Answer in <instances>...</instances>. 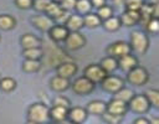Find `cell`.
<instances>
[{
    "mask_svg": "<svg viewBox=\"0 0 159 124\" xmlns=\"http://www.w3.org/2000/svg\"><path fill=\"white\" fill-rule=\"evenodd\" d=\"M41 62L37 60H25L22 62V69L27 73H35L37 71H40L41 68Z\"/></svg>",
    "mask_w": 159,
    "mask_h": 124,
    "instance_id": "cell-26",
    "label": "cell"
},
{
    "mask_svg": "<svg viewBox=\"0 0 159 124\" xmlns=\"http://www.w3.org/2000/svg\"><path fill=\"white\" fill-rule=\"evenodd\" d=\"M129 46H130L132 51H134L139 55H143L147 52V50L149 47V38L142 31H133L130 33Z\"/></svg>",
    "mask_w": 159,
    "mask_h": 124,
    "instance_id": "cell-2",
    "label": "cell"
},
{
    "mask_svg": "<svg viewBox=\"0 0 159 124\" xmlns=\"http://www.w3.org/2000/svg\"><path fill=\"white\" fill-rule=\"evenodd\" d=\"M97 16L99 17L101 21H104V20L109 19L111 16H113V9L111 6H108V5H103V6L98 7Z\"/></svg>",
    "mask_w": 159,
    "mask_h": 124,
    "instance_id": "cell-34",
    "label": "cell"
},
{
    "mask_svg": "<svg viewBox=\"0 0 159 124\" xmlns=\"http://www.w3.org/2000/svg\"><path fill=\"white\" fill-rule=\"evenodd\" d=\"M145 29L149 33L152 35H157L159 31V20L157 17H152L147 24H145Z\"/></svg>",
    "mask_w": 159,
    "mask_h": 124,
    "instance_id": "cell-35",
    "label": "cell"
},
{
    "mask_svg": "<svg viewBox=\"0 0 159 124\" xmlns=\"http://www.w3.org/2000/svg\"><path fill=\"white\" fill-rule=\"evenodd\" d=\"M45 12H46V15H47L50 19H52L53 21H56L58 17H61V15H63L65 10L61 7V5H60L58 2H55V1L51 0V2L48 4L47 9L45 10Z\"/></svg>",
    "mask_w": 159,
    "mask_h": 124,
    "instance_id": "cell-22",
    "label": "cell"
},
{
    "mask_svg": "<svg viewBox=\"0 0 159 124\" xmlns=\"http://www.w3.org/2000/svg\"><path fill=\"white\" fill-rule=\"evenodd\" d=\"M102 118L107 124H119L123 119V117H120V115H114V114H111L107 112H104L102 114Z\"/></svg>",
    "mask_w": 159,
    "mask_h": 124,
    "instance_id": "cell-37",
    "label": "cell"
},
{
    "mask_svg": "<svg viewBox=\"0 0 159 124\" xmlns=\"http://www.w3.org/2000/svg\"><path fill=\"white\" fill-rule=\"evenodd\" d=\"M16 88V81L11 77H4L0 79V89L4 92H11Z\"/></svg>",
    "mask_w": 159,
    "mask_h": 124,
    "instance_id": "cell-32",
    "label": "cell"
},
{
    "mask_svg": "<svg viewBox=\"0 0 159 124\" xmlns=\"http://www.w3.org/2000/svg\"><path fill=\"white\" fill-rule=\"evenodd\" d=\"M144 95H145L147 100L149 102L150 107H154V108L159 107V92L157 89H148V91H145Z\"/></svg>",
    "mask_w": 159,
    "mask_h": 124,
    "instance_id": "cell-31",
    "label": "cell"
},
{
    "mask_svg": "<svg viewBox=\"0 0 159 124\" xmlns=\"http://www.w3.org/2000/svg\"><path fill=\"white\" fill-rule=\"evenodd\" d=\"M53 105H58V107H65V108H71V102L68 98L63 97V95H57L53 98V102H52Z\"/></svg>",
    "mask_w": 159,
    "mask_h": 124,
    "instance_id": "cell-38",
    "label": "cell"
},
{
    "mask_svg": "<svg viewBox=\"0 0 159 124\" xmlns=\"http://www.w3.org/2000/svg\"><path fill=\"white\" fill-rule=\"evenodd\" d=\"M133 95H134V92L132 89H129V88H125V87L120 88L117 93H114V98H117V99H119V100H122V102H124L127 104L133 98Z\"/></svg>",
    "mask_w": 159,
    "mask_h": 124,
    "instance_id": "cell-29",
    "label": "cell"
},
{
    "mask_svg": "<svg viewBox=\"0 0 159 124\" xmlns=\"http://www.w3.org/2000/svg\"><path fill=\"white\" fill-rule=\"evenodd\" d=\"M77 64L72 61H65L62 63H60L57 67H56V71H57V76L62 77V78H66V79H70L71 77H73L77 72Z\"/></svg>",
    "mask_w": 159,
    "mask_h": 124,
    "instance_id": "cell-10",
    "label": "cell"
},
{
    "mask_svg": "<svg viewBox=\"0 0 159 124\" xmlns=\"http://www.w3.org/2000/svg\"><path fill=\"white\" fill-rule=\"evenodd\" d=\"M117 62H118V67L124 72H129L132 68L138 66V58L132 53H128L117 58Z\"/></svg>",
    "mask_w": 159,
    "mask_h": 124,
    "instance_id": "cell-15",
    "label": "cell"
},
{
    "mask_svg": "<svg viewBox=\"0 0 159 124\" xmlns=\"http://www.w3.org/2000/svg\"><path fill=\"white\" fill-rule=\"evenodd\" d=\"M149 124H159V119L157 117H153V118H150Z\"/></svg>",
    "mask_w": 159,
    "mask_h": 124,
    "instance_id": "cell-44",
    "label": "cell"
},
{
    "mask_svg": "<svg viewBox=\"0 0 159 124\" xmlns=\"http://www.w3.org/2000/svg\"><path fill=\"white\" fill-rule=\"evenodd\" d=\"M87 115H88V113L86 112L84 108H82V107H73V108L68 109L67 119L70 120L71 124H82L87 119Z\"/></svg>",
    "mask_w": 159,
    "mask_h": 124,
    "instance_id": "cell-12",
    "label": "cell"
},
{
    "mask_svg": "<svg viewBox=\"0 0 159 124\" xmlns=\"http://www.w3.org/2000/svg\"><path fill=\"white\" fill-rule=\"evenodd\" d=\"M76 1H77V0H62V1L60 2V5H61V7H62L65 11H68V10L75 9Z\"/></svg>",
    "mask_w": 159,
    "mask_h": 124,
    "instance_id": "cell-40",
    "label": "cell"
},
{
    "mask_svg": "<svg viewBox=\"0 0 159 124\" xmlns=\"http://www.w3.org/2000/svg\"><path fill=\"white\" fill-rule=\"evenodd\" d=\"M101 87L103 91H106L108 93H117L120 88L124 87V81L120 77L107 74L104 77V79L101 82Z\"/></svg>",
    "mask_w": 159,
    "mask_h": 124,
    "instance_id": "cell-7",
    "label": "cell"
},
{
    "mask_svg": "<svg viewBox=\"0 0 159 124\" xmlns=\"http://www.w3.org/2000/svg\"><path fill=\"white\" fill-rule=\"evenodd\" d=\"M22 56L25 57V60H37V61H40V58H42V56H43V50L41 47L27 48V50L22 51Z\"/></svg>",
    "mask_w": 159,
    "mask_h": 124,
    "instance_id": "cell-25",
    "label": "cell"
},
{
    "mask_svg": "<svg viewBox=\"0 0 159 124\" xmlns=\"http://www.w3.org/2000/svg\"><path fill=\"white\" fill-rule=\"evenodd\" d=\"M26 124H36V123H35V122H32V120H27V122H26Z\"/></svg>",
    "mask_w": 159,
    "mask_h": 124,
    "instance_id": "cell-46",
    "label": "cell"
},
{
    "mask_svg": "<svg viewBox=\"0 0 159 124\" xmlns=\"http://www.w3.org/2000/svg\"><path fill=\"white\" fill-rule=\"evenodd\" d=\"M139 15H140V20L144 22V25L153 17V4L150 5H143L142 9L139 10Z\"/></svg>",
    "mask_w": 159,
    "mask_h": 124,
    "instance_id": "cell-33",
    "label": "cell"
},
{
    "mask_svg": "<svg viewBox=\"0 0 159 124\" xmlns=\"http://www.w3.org/2000/svg\"><path fill=\"white\" fill-rule=\"evenodd\" d=\"M70 33V31L66 29L65 25H53L50 30H48V35H50V38L55 42H60V41H65L67 35Z\"/></svg>",
    "mask_w": 159,
    "mask_h": 124,
    "instance_id": "cell-14",
    "label": "cell"
},
{
    "mask_svg": "<svg viewBox=\"0 0 159 124\" xmlns=\"http://www.w3.org/2000/svg\"><path fill=\"white\" fill-rule=\"evenodd\" d=\"M27 120L36 124H46L50 120V108L45 103H34L27 109Z\"/></svg>",
    "mask_w": 159,
    "mask_h": 124,
    "instance_id": "cell-1",
    "label": "cell"
},
{
    "mask_svg": "<svg viewBox=\"0 0 159 124\" xmlns=\"http://www.w3.org/2000/svg\"><path fill=\"white\" fill-rule=\"evenodd\" d=\"M52 1H55V2H58V4H60V2L62 1V0H52Z\"/></svg>",
    "mask_w": 159,
    "mask_h": 124,
    "instance_id": "cell-47",
    "label": "cell"
},
{
    "mask_svg": "<svg viewBox=\"0 0 159 124\" xmlns=\"http://www.w3.org/2000/svg\"><path fill=\"white\" fill-rule=\"evenodd\" d=\"M133 124H149V120L147 118H144V117H139V118H137L134 120Z\"/></svg>",
    "mask_w": 159,
    "mask_h": 124,
    "instance_id": "cell-43",
    "label": "cell"
},
{
    "mask_svg": "<svg viewBox=\"0 0 159 124\" xmlns=\"http://www.w3.org/2000/svg\"><path fill=\"white\" fill-rule=\"evenodd\" d=\"M106 112L111 113V114H114V115L124 117L125 113L128 112V104L117 99V98H113L112 100H109V103H107Z\"/></svg>",
    "mask_w": 159,
    "mask_h": 124,
    "instance_id": "cell-11",
    "label": "cell"
},
{
    "mask_svg": "<svg viewBox=\"0 0 159 124\" xmlns=\"http://www.w3.org/2000/svg\"><path fill=\"white\" fill-rule=\"evenodd\" d=\"M101 22L102 21L97 16V14H93V12H89V14L84 15V17H83V25H86L89 29H94V27L99 26Z\"/></svg>",
    "mask_w": 159,
    "mask_h": 124,
    "instance_id": "cell-27",
    "label": "cell"
},
{
    "mask_svg": "<svg viewBox=\"0 0 159 124\" xmlns=\"http://www.w3.org/2000/svg\"><path fill=\"white\" fill-rule=\"evenodd\" d=\"M65 42H66V47L70 51H77L86 45V38L81 32L76 31V32H70Z\"/></svg>",
    "mask_w": 159,
    "mask_h": 124,
    "instance_id": "cell-9",
    "label": "cell"
},
{
    "mask_svg": "<svg viewBox=\"0 0 159 124\" xmlns=\"http://www.w3.org/2000/svg\"><path fill=\"white\" fill-rule=\"evenodd\" d=\"M68 114V108L65 107H58V105H52L50 108V119H52L56 123H62L67 119Z\"/></svg>",
    "mask_w": 159,
    "mask_h": 124,
    "instance_id": "cell-18",
    "label": "cell"
},
{
    "mask_svg": "<svg viewBox=\"0 0 159 124\" xmlns=\"http://www.w3.org/2000/svg\"><path fill=\"white\" fill-rule=\"evenodd\" d=\"M91 1V4H92V6H94V7H101V6H103V5H106V0H89Z\"/></svg>",
    "mask_w": 159,
    "mask_h": 124,
    "instance_id": "cell-42",
    "label": "cell"
},
{
    "mask_svg": "<svg viewBox=\"0 0 159 124\" xmlns=\"http://www.w3.org/2000/svg\"><path fill=\"white\" fill-rule=\"evenodd\" d=\"M71 86L70 83V79H66V78H62L60 76H55L51 78L50 81V88L55 92H63L66 89H68Z\"/></svg>",
    "mask_w": 159,
    "mask_h": 124,
    "instance_id": "cell-19",
    "label": "cell"
},
{
    "mask_svg": "<svg viewBox=\"0 0 159 124\" xmlns=\"http://www.w3.org/2000/svg\"><path fill=\"white\" fill-rule=\"evenodd\" d=\"M66 29L70 32H76L80 31L84 25H83V17L81 15H70L65 22Z\"/></svg>",
    "mask_w": 159,
    "mask_h": 124,
    "instance_id": "cell-17",
    "label": "cell"
},
{
    "mask_svg": "<svg viewBox=\"0 0 159 124\" xmlns=\"http://www.w3.org/2000/svg\"><path fill=\"white\" fill-rule=\"evenodd\" d=\"M15 4L19 9H22V10H27L32 7V0H15Z\"/></svg>",
    "mask_w": 159,
    "mask_h": 124,
    "instance_id": "cell-41",
    "label": "cell"
},
{
    "mask_svg": "<svg viewBox=\"0 0 159 124\" xmlns=\"http://www.w3.org/2000/svg\"><path fill=\"white\" fill-rule=\"evenodd\" d=\"M99 66L103 68V71L108 74L109 72H113L114 69L118 68V62H117V58L112 57V56H107L104 58H102Z\"/></svg>",
    "mask_w": 159,
    "mask_h": 124,
    "instance_id": "cell-23",
    "label": "cell"
},
{
    "mask_svg": "<svg viewBox=\"0 0 159 124\" xmlns=\"http://www.w3.org/2000/svg\"><path fill=\"white\" fill-rule=\"evenodd\" d=\"M16 25V20L7 14H2L0 15V29L4 31H9L11 29H14Z\"/></svg>",
    "mask_w": 159,
    "mask_h": 124,
    "instance_id": "cell-24",
    "label": "cell"
},
{
    "mask_svg": "<svg viewBox=\"0 0 159 124\" xmlns=\"http://www.w3.org/2000/svg\"><path fill=\"white\" fill-rule=\"evenodd\" d=\"M83 74L87 79H89L91 82H93L94 84L96 83H101L104 77L107 76V73L103 71V68L97 64V63H92V64H88L84 71H83Z\"/></svg>",
    "mask_w": 159,
    "mask_h": 124,
    "instance_id": "cell-6",
    "label": "cell"
},
{
    "mask_svg": "<svg viewBox=\"0 0 159 124\" xmlns=\"http://www.w3.org/2000/svg\"><path fill=\"white\" fill-rule=\"evenodd\" d=\"M51 2V0H32V7L37 11H43L47 9L48 4Z\"/></svg>",
    "mask_w": 159,
    "mask_h": 124,
    "instance_id": "cell-39",
    "label": "cell"
},
{
    "mask_svg": "<svg viewBox=\"0 0 159 124\" xmlns=\"http://www.w3.org/2000/svg\"><path fill=\"white\" fill-rule=\"evenodd\" d=\"M70 87H71L72 91H73L76 94H78V95H87V94H89L91 92H93V89H94V83L91 82L89 79H87L84 76H82V77L76 78V79L71 83Z\"/></svg>",
    "mask_w": 159,
    "mask_h": 124,
    "instance_id": "cell-4",
    "label": "cell"
},
{
    "mask_svg": "<svg viewBox=\"0 0 159 124\" xmlns=\"http://www.w3.org/2000/svg\"><path fill=\"white\" fill-rule=\"evenodd\" d=\"M75 9L77 10L78 15H87V14L91 12L92 4H91L89 0H77Z\"/></svg>",
    "mask_w": 159,
    "mask_h": 124,
    "instance_id": "cell-30",
    "label": "cell"
},
{
    "mask_svg": "<svg viewBox=\"0 0 159 124\" xmlns=\"http://www.w3.org/2000/svg\"><path fill=\"white\" fill-rule=\"evenodd\" d=\"M120 26H122V24L119 21V17H117V16H111L109 19L103 21V27L107 31H111V32L112 31H117Z\"/></svg>",
    "mask_w": 159,
    "mask_h": 124,
    "instance_id": "cell-28",
    "label": "cell"
},
{
    "mask_svg": "<svg viewBox=\"0 0 159 124\" xmlns=\"http://www.w3.org/2000/svg\"><path fill=\"white\" fill-rule=\"evenodd\" d=\"M150 104L147 100L144 94H134L133 98L128 102V109H130L134 113L138 114H144L149 110Z\"/></svg>",
    "mask_w": 159,
    "mask_h": 124,
    "instance_id": "cell-5",
    "label": "cell"
},
{
    "mask_svg": "<svg viewBox=\"0 0 159 124\" xmlns=\"http://www.w3.org/2000/svg\"><path fill=\"white\" fill-rule=\"evenodd\" d=\"M125 10H132V11H139L142 6L144 5L143 0H125L124 2Z\"/></svg>",
    "mask_w": 159,
    "mask_h": 124,
    "instance_id": "cell-36",
    "label": "cell"
},
{
    "mask_svg": "<svg viewBox=\"0 0 159 124\" xmlns=\"http://www.w3.org/2000/svg\"><path fill=\"white\" fill-rule=\"evenodd\" d=\"M42 41L41 38H39L37 36L32 35V33H25L21 37V46L24 50L27 48H35V47H41Z\"/></svg>",
    "mask_w": 159,
    "mask_h": 124,
    "instance_id": "cell-20",
    "label": "cell"
},
{
    "mask_svg": "<svg viewBox=\"0 0 159 124\" xmlns=\"http://www.w3.org/2000/svg\"><path fill=\"white\" fill-rule=\"evenodd\" d=\"M119 21L122 25L124 26H134L137 22L140 21V15H139V11H132V10H125L120 17H119Z\"/></svg>",
    "mask_w": 159,
    "mask_h": 124,
    "instance_id": "cell-16",
    "label": "cell"
},
{
    "mask_svg": "<svg viewBox=\"0 0 159 124\" xmlns=\"http://www.w3.org/2000/svg\"><path fill=\"white\" fill-rule=\"evenodd\" d=\"M113 1H114V4H116V5H118V6L124 5V2H125V0H113Z\"/></svg>",
    "mask_w": 159,
    "mask_h": 124,
    "instance_id": "cell-45",
    "label": "cell"
},
{
    "mask_svg": "<svg viewBox=\"0 0 159 124\" xmlns=\"http://www.w3.org/2000/svg\"><path fill=\"white\" fill-rule=\"evenodd\" d=\"M68 124H71V123H68Z\"/></svg>",
    "mask_w": 159,
    "mask_h": 124,
    "instance_id": "cell-48",
    "label": "cell"
},
{
    "mask_svg": "<svg viewBox=\"0 0 159 124\" xmlns=\"http://www.w3.org/2000/svg\"><path fill=\"white\" fill-rule=\"evenodd\" d=\"M107 108V103H104L103 100H92L87 104L86 112L88 114H93V115H102L106 112Z\"/></svg>",
    "mask_w": 159,
    "mask_h": 124,
    "instance_id": "cell-21",
    "label": "cell"
},
{
    "mask_svg": "<svg viewBox=\"0 0 159 124\" xmlns=\"http://www.w3.org/2000/svg\"><path fill=\"white\" fill-rule=\"evenodd\" d=\"M132 50H130V46L128 42H124V41H117L112 45H109L107 47V53L108 56H112L114 58H119L124 55H128L130 53Z\"/></svg>",
    "mask_w": 159,
    "mask_h": 124,
    "instance_id": "cell-8",
    "label": "cell"
},
{
    "mask_svg": "<svg viewBox=\"0 0 159 124\" xmlns=\"http://www.w3.org/2000/svg\"><path fill=\"white\" fill-rule=\"evenodd\" d=\"M30 21L40 31H48L55 25V21L50 19L47 15H35L30 19Z\"/></svg>",
    "mask_w": 159,
    "mask_h": 124,
    "instance_id": "cell-13",
    "label": "cell"
},
{
    "mask_svg": "<svg viewBox=\"0 0 159 124\" xmlns=\"http://www.w3.org/2000/svg\"><path fill=\"white\" fill-rule=\"evenodd\" d=\"M127 81L133 86H144L149 81V73L144 67L137 66L128 72Z\"/></svg>",
    "mask_w": 159,
    "mask_h": 124,
    "instance_id": "cell-3",
    "label": "cell"
}]
</instances>
